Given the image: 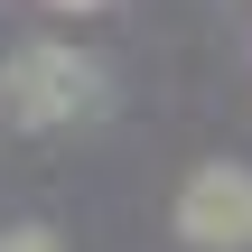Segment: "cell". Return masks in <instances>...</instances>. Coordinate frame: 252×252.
Segmentation results:
<instances>
[{
    "label": "cell",
    "instance_id": "6da1fadb",
    "mask_svg": "<svg viewBox=\"0 0 252 252\" xmlns=\"http://www.w3.org/2000/svg\"><path fill=\"white\" fill-rule=\"evenodd\" d=\"M94 103H103V75H94V56H75V47H19V56L0 65V112L28 122V131L84 122Z\"/></svg>",
    "mask_w": 252,
    "mask_h": 252
},
{
    "label": "cell",
    "instance_id": "3957f363",
    "mask_svg": "<svg viewBox=\"0 0 252 252\" xmlns=\"http://www.w3.org/2000/svg\"><path fill=\"white\" fill-rule=\"evenodd\" d=\"M0 252H56V234L47 224H19V234H0Z\"/></svg>",
    "mask_w": 252,
    "mask_h": 252
},
{
    "label": "cell",
    "instance_id": "7a4b0ae2",
    "mask_svg": "<svg viewBox=\"0 0 252 252\" xmlns=\"http://www.w3.org/2000/svg\"><path fill=\"white\" fill-rule=\"evenodd\" d=\"M178 234L196 252H252V168H196L178 187Z\"/></svg>",
    "mask_w": 252,
    "mask_h": 252
}]
</instances>
